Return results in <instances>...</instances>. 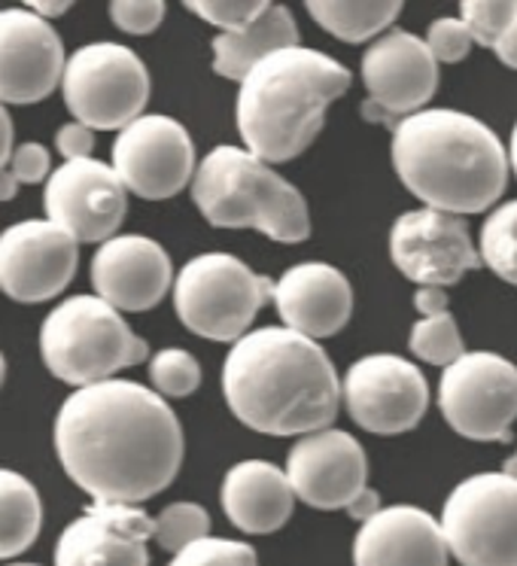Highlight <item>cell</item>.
Masks as SVG:
<instances>
[{"instance_id":"1","label":"cell","mask_w":517,"mask_h":566,"mask_svg":"<svg viewBox=\"0 0 517 566\" xmlns=\"http://www.w3.org/2000/svg\"><path fill=\"white\" fill-rule=\"evenodd\" d=\"M55 451L67 479L95 503L140 505L177 479L183 430L156 390L110 378L64 399Z\"/></svg>"},{"instance_id":"2","label":"cell","mask_w":517,"mask_h":566,"mask_svg":"<svg viewBox=\"0 0 517 566\" xmlns=\"http://www.w3.org/2000/svg\"><path fill=\"white\" fill-rule=\"evenodd\" d=\"M222 396L244 427L265 436L329 430L341 408V378L317 342L286 326L241 335L222 363Z\"/></svg>"},{"instance_id":"3","label":"cell","mask_w":517,"mask_h":566,"mask_svg":"<svg viewBox=\"0 0 517 566\" xmlns=\"http://www.w3.org/2000/svg\"><path fill=\"white\" fill-rule=\"evenodd\" d=\"M390 153L408 192L451 217L496 208L508 186L503 140L463 111L430 107L399 119Z\"/></svg>"},{"instance_id":"4","label":"cell","mask_w":517,"mask_h":566,"mask_svg":"<svg viewBox=\"0 0 517 566\" xmlns=\"http://www.w3.org/2000/svg\"><path fill=\"white\" fill-rule=\"evenodd\" d=\"M350 88V71L326 52L289 46L250 67L238 88V132L265 165L302 156L326 125V113Z\"/></svg>"},{"instance_id":"5","label":"cell","mask_w":517,"mask_h":566,"mask_svg":"<svg viewBox=\"0 0 517 566\" xmlns=\"http://www.w3.org/2000/svg\"><path fill=\"white\" fill-rule=\"evenodd\" d=\"M189 186L201 217L217 229H256L277 244L310 238L305 196L246 149L213 147Z\"/></svg>"},{"instance_id":"6","label":"cell","mask_w":517,"mask_h":566,"mask_svg":"<svg viewBox=\"0 0 517 566\" xmlns=\"http://www.w3.org/2000/svg\"><path fill=\"white\" fill-rule=\"evenodd\" d=\"M40 354L59 381L83 390L144 363L149 347L107 302L74 296L46 314L40 326Z\"/></svg>"},{"instance_id":"7","label":"cell","mask_w":517,"mask_h":566,"mask_svg":"<svg viewBox=\"0 0 517 566\" xmlns=\"http://www.w3.org/2000/svg\"><path fill=\"white\" fill-rule=\"evenodd\" d=\"M272 283L232 253H201L173 277V308L189 333L234 345L272 298Z\"/></svg>"},{"instance_id":"8","label":"cell","mask_w":517,"mask_h":566,"mask_svg":"<svg viewBox=\"0 0 517 566\" xmlns=\"http://www.w3.org/2000/svg\"><path fill=\"white\" fill-rule=\"evenodd\" d=\"M62 92L74 123L92 132H123L149 104L147 64L123 43H88L64 62Z\"/></svg>"},{"instance_id":"9","label":"cell","mask_w":517,"mask_h":566,"mask_svg":"<svg viewBox=\"0 0 517 566\" xmlns=\"http://www.w3.org/2000/svg\"><path fill=\"white\" fill-rule=\"evenodd\" d=\"M439 527L460 566H517V479L468 475L444 500Z\"/></svg>"},{"instance_id":"10","label":"cell","mask_w":517,"mask_h":566,"mask_svg":"<svg viewBox=\"0 0 517 566\" xmlns=\"http://www.w3.org/2000/svg\"><path fill=\"white\" fill-rule=\"evenodd\" d=\"M439 408L472 442H508L517 420V366L493 350H466L442 371Z\"/></svg>"},{"instance_id":"11","label":"cell","mask_w":517,"mask_h":566,"mask_svg":"<svg viewBox=\"0 0 517 566\" xmlns=\"http://www.w3.org/2000/svg\"><path fill=\"white\" fill-rule=\"evenodd\" d=\"M110 168L125 192L147 201H165L192 184L196 144L171 116L144 113L116 135Z\"/></svg>"},{"instance_id":"12","label":"cell","mask_w":517,"mask_h":566,"mask_svg":"<svg viewBox=\"0 0 517 566\" xmlns=\"http://www.w3.org/2000/svg\"><path fill=\"white\" fill-rule=\"evenodd\" d=\"M341 399L357 427L378 436H399L418 427L430 408L423 371L395 354H369L347 369Z\"/></svg>"},{"instance_id":"13","label":"cell","mask_w":517,"mask_h":566,"mask_svg":"<svg viewBox=\"0 0 517 566\" xmlns=\"http://www.w3.org/2000/svg\"><path fill=\"white\" fill-rule=\"evenodd\" d=\"M362 83L369 101L362 104L366 119L390 123L426 111L439 88V64L426 43L411 31L390 28L387 34L371 40L362 55Z\"/></svg>"},{"instance_id":"14","label":"cell","mask_w":517,"mask_h":566,"mask_svg":"<svg viewBox=\"0 0 517 566\" xmlns=\"http://www.w3.org/2000/svg\"><path fill=\"white\" fill-rule=\"evenodd\" d=\"M46 220L76 244H104L116 238L128 213V192L110 165L98 159L64 161L43 189Z\"/></svg>"},{"instance_id":"15","label":"cell","mask_w":517,"mask_h":566,"mask_svg":"<svg viewBox=\"0 0 517 566\" xmlns=\"http://www.w3.org/2000/svg\"><path fill=\"white\" fill-rule=\"evenodd\" d=\"M393 265L418 286H454L466 271L481 269L478 247L463 217L442 210H408L390 229Z\"/></svg>"},{"instance_id":"16","label":"cell","mask_w":517,"mask_h":566,"mask_svg":"<svg viewBox=\"0 0 517 566\" xmlns=\"http://www.w3.org/2000/svg\"><path fill=\"white\" fill-rule=\"evenodd\" d=\"M80 265V244L50 220H25L0 234V290L19 305L62 296Z\"/></svg>"},{"instance_id":"17","label":"cell","mask_w":517,"mask_h":566,"mask_svg":"<svg viewBox=\"0 0 517 566\" xmlns=\"http://www.w3.org/2000/svg\"><path fill=\"white\" fill-rule=\"evenodd\" d=\"M289 488L310 509H347L369 488V457L345 430H320L302 436L286 457Z\"/></svg>"},{"instance_id":"18","label":"cell","mask_w":517,"mask_h":566,"mask_svg":"<svg viewBox=\"0 0 517 566\" xmlns=\"http://www.w3.org/2000/svg\"><path fill=\"white\" fill-rule=\"evenodd\" d=\"M62 38L40 15L0 10V104H38L62 86Z\"/></svg>"},{"instance_id":"19","label":"cell","mask_w":517,"mask_h":566,"mask_svg":"<svg viewBox=\"0 0 517 566\" xmlns=\"http://www.w3.org/2000/svg\"><path fill=\"white\" fill-rule=\"evenodd\" d=\"M152 517L137 505L95 503L55 545V566H149Z\"/></svg>"},{"instance_id":"20","label":"cell","mask_w":517,"mask_h":566,"mask_svg":"<svg viewBox=\"0 0 517 566\" xmlns=\"http://www.w3.org/2000/svg\"><path fill=\"white\" fill-rule=\"evenodd\" d=\"M92 286L119 314L156 308L173 286L171 256L152 238L116 234L92 256Z\"/></svg>"},{"instance_id":"21","label":"cell","mask_w":517,"mask_h":566,"mask_svg":"<svg viewBox=\"0 0 517 566\" xmlns=\"http://www.w3.org/2000/svg\"><path fill=\"white\" fill-rule=\"evenodd\" d=\"M272 298L286 329L320 345L345 329L354 314V290L341 271L326 262H302L272 283Z\"/></svg>"},{"instance_id":"22","label":"cell","mask_w":517,"mask_h":566,"mask_svg":"<svg viewBox=\"0 0 517 566\" xmlns=\"http://www.w3.org/2000/svg\"><path fill=\"white\" fill-rule=\"evenodd\" d=\"M439 521L418 505H390L369 517L354 539V566H447Z\"/></svg>"},{"instance_id":"23","label":"cell","mask_w":517,"mask_h":566,"mask_svg":"<svg viewBox=\"0 0 517 566\" xmlns=\"http://www.w3.org/2000/svg\"><path fill=\"white\" fill-rule=\"evenodd\" d=\"M220 503L234 527L265 536L289 521L296 509V493L289 488L284 469L268 460H244L225 472Z\"/></svg>"},{"instance_id":"24","label":"cell","mask_w":517,"mask_h":566,"mask_svg":"<svg viewBox=\"0 0 517 566\" xmlns=\"http://www.w3.org/2000/svg\"><path fill=\"white\" fill-rule=\"evenodd\" d=\"M289 46H298L296 15L289 13L284 3H268V10L244 31L213 38V71L222 80L241 83L250 67H256L262 59Z\"/></svg>"},{"instance_id":"25","label":"cell","mask_w":517,"mask_h":566,"mask_svg":"<svg viewBox=\"0 0 517 566\" xmlns=\"http://www.w3.org/2000/svg\"><path fill=\"white\" fill-rule=\"evenodd\" d=\"M310 19L329 31L333 38L345 43H366L387 34L393 22L402 13L399 0H371V3H357V0H308Z\"/></svg>"},{"instance_id":"26","label":"cell","mask_w":517,"mask_h":566,"mask_svg":"<svg viewBox=\"0 0 517 566\" xmlns=\"http://www.w3.org/2000/svg\"><path fill=\"white\" fill-rule=\"evenodd\" d=\"M43 505L38 488L13 469H0V560L28 552L40 536Z\"/></svg>"},{"instance_id":"27","label":"cell","mask_w":517,"mask_h":566,"mask_svg":"<svg viewBox=\"0 0 517 566\" xmlns=\"http://www.w3.org/2000/svg\"><path fill=\"white\" fill-rule=\"evenodd\" d=\"M481 265L517 286V198L490 210V217L481 226L478 241Z\"/></svg>"},{"instance_id":"28","label":"cell","mask_w":517,"mask_h":566,"mask_svg":"<svg viewBox=\"0 0 517 566\" xmlns=\"http://www.w3.org/2000/svg\"><path fill=\"white\" fill-rule=\"evenodd\" d=\"M408 347H411V354L418 359L430 363V366H442V369H447L451 363H456L466 354L463 335H460V326L451 317V311L435 314V317H420L411 326Z\"/></svg>"},{"instance_id":"29","label":"cell","mask_w":517,"mask_h":566,"mask_svg":"<svg viewBox=\"0 0 517 566\" xmlns=\"http://www.w3.org/2000/svg\"><path fill=\"white\" fill-rule=\"evenodd\" d=\"M210 515L204 505L198 503H173L165 505L159 515L152 517V539L159 542L165 552H183L192 542L208 539Z\"/></svg>"},{"instance_id":"30","label":"cell","mask_w":517,"mask_h":566,"mask_svg":"<svg viewBox=\"0 0 517 566\" xmlns=\"http://www.w3.org/2000/svg\"><path fill=\"white\" fill-rule=\"evenodd\" d=\"M149 381L161 399H183L198 390L201 366L183 347H165L149 359Z\"/></svg>"},{"instance_id":"31","label":"cell","mask_w":517,"mask_h":566,"mask_svg":"<svg viewBox=\"0 0 517 566\" xmlns=\"http://www.w3.org/2000/svg\"><path fill=\"white\" fill-rule=\"evenodd\" d=\"M460 13H463L460 22L468 28L472 43L493 50L496 40L503 38L517 15V3L515 0H463Z\"/></svg>"},{"instance_id":"32","label":"cell","mask_w":517,"mask_h":566,"mask_svg":"<svg viewBox=\"0 0 517 566\" xmlns=\"http://www.w3.org/2000/svg\"><path fill=\"white\" fill-rule=\"evenodd\" d=\"M168 566H258L256 552L238 539H198L177 552Z\"/></svg>"},{"instance_id":"33","label":"cell","mask_w":517,"mask_h":566,"mask_svg":"<svg viewBox=\"0 0 517 566\" xmlns=\"http://www.w3.org/2000/svg\"><path fill=\"white\" fill-rule=\"evenodd\" d=\"M186 10H192L198 19L220 28V34H234L253 25L258 15L268 10V0H189Z\"/></svg>"},{"instance_id":"34","label":"cell","mask_w":517,"mask_h":566,"mask_svg":"<svg viewBox=\"0 0 517 566\" xmlns=\"http://www.w3.org/2000/svg\"><path fill=\"white\" fill-rule=\"evenodd\" d=\"M426 50L432 52V59L435 64H456L466 59L468 52H472V34H468V28L454 19V15H447V19H435L426 31Z\"/></svg>"},{"instance_id":"35","label":"cell","mask_w":517,"mask_h":566,"mask_svg":"<svg viewBox=\"0 0 517 566\" xmlns=\"http://www.w3.org/2000/svg\"><path fill=\"white\" fill-rule=\"evenodd\" d=\"M110 19L125 34H152L165 19V3L161 0H113Z\"/></svg>"},{"instance_id":"36","label":"cell","mask_w":517,"mask_h":566,"mask_svg":"<svg viewBox=\"0 0 517 566\" xmlns=\"http://www.w3.org/2000/svg\"><path fill=\"white\" fill-rule=\"evenodd\" d=\"M7 171L13 174L15 184H46L52 174V159H50V149L43 147V144H34V140H28L22 147H13V156H10V165H7Z\"/></svg>"},{"instance_id":"37","label":"cell","mask_w":517,"mask_h":566,"mask_svg":"<svg viewBox=\"0 0 517 566\" xmlns=\"http://www.w3.org/2000/svg\"><path fill=\"white\" fill-rule=\"evenodd\" d=\"M55 149L62 153L64 161L92 159V149H95V132L80 123L62 125V128H59V135H55Z\"/></svg>"},{"instance_id":"38","label":"cell","mask_w":517,"mask_h":566,"mask_svg":"<svg viewBox=\"0 0 517 566\" xmlns=\"http://www.w3.org/2000/svg\"><path fill=\"white\" fill-rule=\"evenodd\" d=\"M414 308L420 311V317H435L447 311V293L442 286H418L414 293Z\"/></svg>"},{"instance_id":"39","label":"cell","mask_w":517,"mask_h":566,"mask_svg":"<svg viewBox=\"0 0 517 566\" xmlns=\"http://www.w3.org/2000/svg\"><path fill=\"white\" fill-rule=\"evenodd\" d=\"M345 512L354 517V521H359V524H366L369 517H374L378 512H381V493L371 491V488H366V491L359 493L354 503L347 505Z\"/></svg>"},{"instance_id":"40","label":"cell","mask_w":517,"mask_h":566,"mask_svg":"<svg viewBox=\"0 0 517 566\" xmlns=\"http://www.w3.org/2000/svg\"><path fill=\"white\" fill-rule=\"evenodd\" d=\"M493 52H496V59H499L505 67L517 71V15L511 19V25H508V31H505L503 38L496 40Z\"/></svg>"},{"instance_id":"41","label":"cell","mask_w":517,"mask_h":566,"mask_svg":"<svg viewBox=\"0 0 517 566\" xmlns=\"http://www.w3.org/2000/svg\"><path fill=\"white\" fill-rule=\"evenodd\" d=\"M74 3L71 0H28V13L40 15L43 22H50V19H55V15H64L67 10H71Z\"/></svg>"},{"instance_id":"42","label":"cell","mask_w":517,"mask_h":566,"mask_svg":"<svg viewBox=\"0 0 517 566\" xmlns=\"http://www.w3.org/2000/svg\"><path fill=\"white\" fill-rule=\"evenodd\" d=\"M10 156H13V119L0 104V171L10 165Z\"/></svg>"},{"instance_id":"43","label":"cell","mask_w":517,"mask_h":566,"mask_svg":"<svg viewBox=\"0 0 517 566\" xmlns=\"http://www.w3.org/2000/svg\"><path fill=\"white\" fill-rule=\"evenodd\" d=\"M15 192H19V184H15V177L7 168L0 171V201H10V198H15Z\"/></svg>"},{"instance_id":"44","label":"cell","mask_w":517,"mask_h":566,"mask_svg":"<svg viewBox=\"0 0 517 566\" xmlns=\"http://www.w3.org/2000/svg\"><path fill=\"white\" fill-rule=\"evenodd\" d=\"M505 153H508V171H515L517 177V123L515 128H511V140H508V149H505Z\"/></svg>"},{"instance_id":"45","label":"cell","mask_w":517,"mask_h":566,"mask_svg":"<svg viewBox=\"0 0 517 566\" xmlns=\"http://www.w3.org/2000/svg\"><path fill=\"white\" fill-rule=\"evenodd\" d=\"M503 472H508V475H515V479H517V451H515V457H511V460L505 463Z\"/></svg>"},{"instance_id":"46","label":"cell","mask_w":517,"mask_h":566,"mask_svg":"<svg viewBox=\"0 0 517 566\" xmlns=\"http://www.w3.org/2000/svg\"><path fill=\"white\" fill-rule=\"evenodd\" d=\"M3 381H7V359L0 354V387H3Z\"/></svg>"},{"instance_id":"47","label":"cell","mask_w":517,"mask_h":566,"mask_svg":"<svg viewBox=\"0 0 517 566\" xmlns=\"http://www.w3.org/2000/svg\"><path fill=\"white\" fill-rule=\"evenodd\" d=\"M7 566H40V564H7Z\"/></svg>"}]
</instances>
